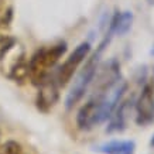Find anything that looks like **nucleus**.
Segmentation results:
<instances>
[{
  "mask_svg": "<svg viewBox=\"0 0 154 154\" xmlns=\"http://www.w3.org/2000/svg\"><path fill=\"white\" fill-rule=\"evenodd\" d=\"M113 37V33L110 30H107L106 37L102 40V42L98 45L96 51L94 52V55L88 58L86 64L84 65V68L76 74V76L72 81V85H71L69 91L66 94L65 98V109L66 110H71L74 109L78 103L81 102V99L84 98V95L86 94L88 88L91 86L92 81L95 78V74H96V69L99 66V61H100V57H102V52L105 51V48L107 47V44L110 42Z\"/></svg>",
  "mask_w": 154,
  "mask_h": 154,
  "instance_id": "obj_1",
  "label": "nucleus"
},
{
  "mask_svg": "<svg viewBox=\"0 0 154 154\" xmlns=\"http://www.w3.org/2000/svg\"><path fill=\"white\" fill-rule=\"evenodd\" d=\"M66 52V42H58L52 47H45L38 50L31 60L28 61V69H30V81L33 85H40L47 79L51 74L52 68L57 62L64 57Z\"/></svg>",
  "mask_w": 154,
  "mask_h": 154,
  "instance_id": "obj_2",
  "label": "nucleus"
},
{
  "mask_svg": "<svg viewBox=\"0 0 154 154\" xmlns=\"http://www.w3.org/2000/svg\"><path fill=\"white\" fill-rule=\"evenodd\" d=\"M91 42L82 41L74 48V51L69 54V57L64 61V64L58 68L55 74V79L58 82L61 88H64L65 85L71 82V79L74 78V75L76 74L78 68L81 64L85 61V58H88L89 52H91Z\"/></svg>",
  "mask_w": 154,
  "mask_h": 154,
  "instance_id": "obj_3",
  "label": "nucleus"
},
{
  "mask_svg": "<svg viewBox=\"0 0 154 154\" xmlns=\"http://www.w3.org/2000/svg\"><path fill=\"white\" fill-rule=\"evenodd\" d=\"M136 125L140 127L150 126L154 123V88L151 84H146L141 89L137 100L134 102Z\"/></svg>",
  "mask_w": 154,
  "mask_h": 154,
  "instance_id": "obj_4",
  "label": "nucleus"
},
{
  "mask_svg": "<svg viewBox=\"0 0 154 154\" xmlns=\"http://www.w3.org/2000/svg\"><path fill=\"white\" fill-rule=\"evenodd\" d=\"M38 94L35 99L38 110L42 113H48L52 107L55 106L60 100V85L57 82L55 76H48L40 86H38Z\"/></svg>",
  "mask_w": 154,
  "mask_h": 154,
  "instance_id": "obj_5",
  "label": "nucleus"
},
{
  "mask_svg": "<svg viewBox=\"0 0 154 154\" xmlns=\"http://www.w3.org/2000/svg\"><path fill=\"white\" fill-rule=\"evenodd\" d=\"M133 107H134V99L133 98H129L126 100H120L117 103V106L115 107V110L110 115V117L107 119L109 125H107L106 130L109 133H120V131L125 130L129 115H130Z\"/></svg>",
  "mask_w": 154,
  "mask_h": 154,
  "instance_id": "obj_6",
  "label": "nucleus"
},
{
  "mask_svg": "<svg viewBox=\"0 0 154 154\" xmlns=\"http://www.w3.org/2000/svg\"><path fill=\"white\" fill-rule=\"evenodd\" d=\"M11 20H13V9L6 7V10L0 17V60L16 44L14 37L10 34Z\"/></svg>",
  "mask_w": 154,
  "mask_h": 154,
  "instance_id": "obj_7",
  "label": "nucleus"
},
{
  "mask_svg": "<svg viewBox=\"0 0 154 154\" xmlns=\"http://www.w3.org/2000/svg\"><path fill=\"white\" fill-rule=\"evenodd\" d=\"M7 76L14 82L24 84L30 78V69H28V62L26 61L24 52L21 51L17 55H14V60L7 66Z\"/></svg>",
  "mask_w": 154,
  "mask_h": 154,
  "instance_id": "obj_8",
  "label": "nucleus"
},
{
  "mask_svg": "<svg viewBox=\"0 0 154 154\" xmlns=\"http://www.w3.org/2000/svg\"><path fill=\"white\" fill-rule=\"evenodd\" d=\"M133 13L126 10V11H116L115 16L110 20L109 30L113 33V35H125V34L131 28L133 24Z\"/></svg>",
  "mask_w": 154,
  "mask_h": 154,
  "instance_id": "obj_9",
  "label": "nucleus"
},
{
  "mask_svg": "<svg viewBox=\"0 0 154 154\" xmlns=\"http://www.w3.org/2000/svg\"><path fill=\"white\" fill-rule=\"evenodd\" d=\"M96 150L105 154H134L136 143L134 140H110Z\"/></svg>",
  "mask_w": 154,
  "mask_h": 154,
  "instance_id": "obj_10",
  "label": "nucleus"
},
{
  "mask_svg": "<svg viewBox=\"0 0 154 154\" xmlns=\"http://www.w3.org/2000/svg\"><path fill=\"white\" fill-rule=\"evenodd\" d=\"M21 151L23 147L16 140H7L0 146V154H21Z\"/></svg>",
  "mask_w": 154,
  "mask_h": 154,
  "instance_id": "obj_11",
  "label": "nucleus"
},
{
  "mask_svg": "<svg viewBox=\"0 0 154 154\" xmlns=\"http://www.w3.org/2000/svg\"><path fill=\"white\" fill-rule=\"evenodd\" d=\"M5 10H6V7L3 6V0H0V17H2V14H3Z\"/></svg>",
  "mask_w": 154,
  "mask_h": 154,
  "instance_id": "obj_12",
  "label": "nucleus"
},
{
  "mask_svg": "<svg viewBox=\"0 0 154 154\" xmlns=\"http://www.w3.org/2000/svg\"><path fill=\"white\" fill-rule=\"evenodd\" d=\"M150 146H151V147L154 149V134L151 136V139H150Z\"/></svg>",
  "mask_w": 154,
  "mask_h": 154,
  "instance_id": "obj_13",
  "label": "nucleus"
}]
</instances>
